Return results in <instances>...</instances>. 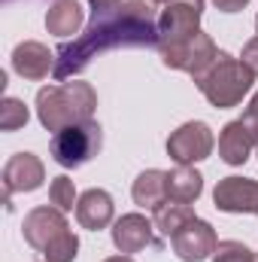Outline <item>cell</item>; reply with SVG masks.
I'll list each match as a JSON object with an SVG mask.
<instances>
[{"label":"cell","instance_id":"6da1fadb","mask_svg":"<svg viewBox=\"0 0 258 262\" xmlns=\"http://www.w3.org/2000/svg\"><path fill=\"white\" fill-rule=\"evenodd\" d=\"M158 46V15L149 0H125L110 12H91L88 28L73 40L61 43L55 52V76L70 79L82 73L110 49H149Z\"/></svg>","mask_w":258,"mask_h":262},{"label":"cell","instance_id":"7a4b0ae2","mask_svg":"<svg viewBox=\"0 0 258 262\" xmlns=\"http://www.w3.org/2000/svg\"><path fill=\"white\" fill-rule=\"evenodd\" d=\"M97 110V92L91 82L73 79L61 85H43L37 92V116L46 131H61L67 125L91 119Z\"/></svg>","mask_w":258,"mask_h":262},{"label":"cell","instance_id":"3957f363","mask_svg":"<svg viewBox=\"0 0 258 262\" xmlns=\"http://www.w3.org/2000/svg\"><path fill=\"white\" fill-rule=\"evenodd\" d=\"M255 73L243 64L240 58L219 52V58L207 67L200 76H194V85L200 89V95L216 107V110H228L237 107L243 101V95L252 89Z\"/></svg>","mask_w":258,"mask_h":262},{"label":"cell","instance_id":"277c9868","mask_svg":"<svg viewBox=\"0 0 258 262\" xmlns=\"http://www.w3.org/2000/svg\"><path fill=\"white\" fill-rule=\"evenodd\" d=\"M104 146V131L94 119L67 125V128L55 131L52 137V159L61 168H82L85 162H91Z\"/></svg>","mask_w":258,"mask_h":262},{"label":"cell","instance_id":"5b68a950","mask_svg":"<svg viewBox=\"0 0 258 262\" xmlns=\"http://www.w3.org/2000/svg\"><path fill=\"white\" fill-rule=\"evenodd\" d=\"M200 15H203V0H167L161 15H158V52L183 46L200 31Z\"/></svg>","mask_w":258,"mask_h":262},{"label":"cell","instance_id":"8992f818","mask_svg":"<svg viewBox=\"0 0 258 262\" xmlns=\"http://www.w3.org/2000/svg\"><path fill=\"white\" fill-rule=\"evenodd\" d=\"M216 58H219V49H216L213 37L203 34V31H197L192 40H186L183 46L161 49V61H164V67H170V70H183V73H189L192 79L194 76H200V73L213 64Z\"/></svg>","mask_w":258,"mask_h":262},{"label":"cell","instance_id":"52a82bcc","mask_svg":"<svg viewBox=\"0 0 258 262\" xmlns=\"http://www.w3.org/2000/svg\"><path fill=\"white\" fill-rule=\"evenodd\" d=\"M213 143V128L207 122H186L167 137V156L176 165H194L210 159Z\"/></svg>","mask_w":258,"mask_h":262},{"label":"cell","instance_id":"ba28073f","mask_svg":"<svg viewBox=\"0 0 258 262\" xmlns=\"http://www.w3.org/2000/svg\"><path fill=\"white\" fill-rule=\"evenodd\" d=\"M0 180H3V201L9 204V198L18 195V192L40 189L43 180H46V168H43L40 156H34V152H15V156L6 159Z\"/></svg>","mask_w":258,"mask_h":262},{"label":"cell","instance_id":"9c48e42d","mask_svg":"<svg viewBox=\"0 0 258 262\" xmlns=\"http://www.w3.org/2000/svg\"><path fill=\"white\" fill-rule=\"evenodd\" d=\"M173 253L183 262H203L213 259L216 247H219V238H216V229L207 223V220H192L186 229H179L173 238Z\"/></svg>","mask_w":258,"mask_h":262},{"label":"cell","instance_id":"30bf717a","mask_svg":"<svg viewBox=\"0 0 258 262\" xmlns=\"http://www.w3.org/2000/svg\"><path fill=\"white\" fill-rule=\"evenodd\" d=\"M67 229V220H64V210H58L55 204L52 207H34L28 216H24V223H21V235H24V241L34 247V250H46L55 238H61Z\"/></svg>","mask_w":258,"mask_h":262},{"label":"cell","instance_id":"8fae6325","mask_svg":"<svg viewBox=\"0 0 258 262\" xmlns=\"http://www.w3.org/2000/svg\"><path fill=\"white\" fill-rule=\"evenodd\" d=\"M213 201L225 213H255L258 216V180L222 177L213 189Z\"/></svg>","mask_w":258,"mask_h":262},{"label":"cell","instance_id":"7c38bea8","mask_svg":"<svg viewBox=\"0 0 258 262\" xmlns=\"http://www.w3.org/2000/svg\"><path fill=\"white\" fill-rule=\"evenodd\" d=\"M113 244L119 253H140L155 244V223H149L143 213H125L113 226Z\"/></svg>","mask_w":258,"mask_h":262},{"label":"cell","instance_id":"4fadbf2b","mask_svg":"<svg viewBox=\"0 0 258 262\" xmlns=\"http://www.w3.org/2000/svg\"><path fill=\"white\" fill-rule=\"evenodd\" d=\"M12 70L31 82L46 79L49 73H55V52H49L46 43L37 40H24L12 49Z\"/></svg>","mask_w":258,"mask_h":262},{"label":"cell","instance_id":"5bb4252c","mask_svg":"<svg viewBox=\"0 0 258 262\" xmlns=\"http://www.w3.org/2000/svg\"><path fill=\"white\" fill-rule=\"evenodd\" d=\"M113 213H116V204H113V195L107 189H88L76 201V220L88 232L107 229L113 223Z\"/></svg>","mask_w":258,"mask_h":262},{"label":"cell","instance_id":"9a60e30c","mask_svg":"<svg viewBox=\"0 0 258 262\" xmlns=\"http://www.w3.org/2000/svg\"><path fill=\"white\" fill-rule=\"evenodd\" d=\"M255 146H258V137L243 125V119L228 122L219 134V156H222L225 165H243L252 156Z\"/></svg>","mask_w":258,"mask_h":262},{"label":"cell","instance_id":"2e32d148","mask_svg":"<svg viewBox=\"0 0 258 262\" xmlns=\"http://www.w3.org/2000/svg\"><path fill=\"white\" fill-rule=\"evenodd\" d=\"M131 195H134V204L146 207V210H158L161 204H167V171H158V168H149L143 171L134 186H131Z\"/></svg>","mask_w":258,"mask_h":262},{"label":"cell","instance_id":"e0dca14e","mask_svg":"<svg viewBox=\"0 0 258 262\" xmlns=\"http://www.w3.org/2000/svg\"><path fill=\"white\" fill-rule=\"evenodd\" d=\"M203 192V177L194 171V165H176L167 171V198L170 201H186L192 204Z\"/></svg>","mask_w":258,"mask_h":262},{"label":"cell","instance_id":"ac0fdd59","mask_svg":"<svg viewBox=\"0 0 258 262\" xmlns=\"http://www.w3.org/2000/svg\"><path fill=\"white\" fill-rule=\"evenodd\" d=\"M46 28L55 37H70L79 34L82 28V6L76 0H55L46 12Z\"/></svg>","mask_w":258,"mask_h":262},{"label":"cell","instance_id":"d6986e66","mask_svg":"<svg viewBox=\"0 0 258 262\" xmlns=\"http://www.w3.org/2000/svg\"><path fill=\"white\" fill-rule=\"evenodd\" d=\"M194 216V207L192 204H186V201H167V204H161L158 210H155V229L164 235V238H173L179 229H186Z\"/></svg>","mask_w":258,"mask_h":262},{"label":"cell","instance_id":"ffe728a7","mask_svg":"<svg viewBox=\"0 0 258 262\" xmlns=\"http://www.w3.org/2000/svg\"><path fill=\"white\" fill-rule=\"evenodd\" d=\"M28 119H31V113H28L24 101H18V98H3V104H0V128L3 131H18V128L28 125Z\"/></svg>","mask_w":258,"mask_h":262},{"label":"cell","instance_id":"44dd1931","mask_svg":"<svg viewBox=\"0 0 258 262\" xmlns=\"http://www.w3.org/2000/svg\"><path fill=\"white\" fill-rule=\"evenodd\" d=\"M76 253H79V238H76V232H70V229H67L61 238H55V241L43 250L46 262H73L76 259Z\"/></svg>","mask_w":258,"mask_h":262},{"label":"cell","instance_id":"7402d4cb","mask_svg":"<svg viewBox=\"0 0 258 262\" xmlns=\"http://www.w3.org/2000/svg\"><path fill=\"white\" fill-rule=\"evenodd\" d=\"M49 201L58 207V210H73V204L79 201L76 198V186H73V180L67 177V174H61V177H55L52 183H49Z\"/></svg>","mask_w":258,"mask_h":262},{"label":"cell","instance_id":"603a6c76","mask_svg":"<svg viewBox=\"0 0 258 262\" xmlns=\"http://www.w3.org/2000/svg\"><path fill=\"white\" fill-rule=\"evenodd\" d=\"M252 250L243 244V241H219L213 262H252Z\"/></svg>","mask_w":258,"mask_h":262},{"label":"cell","instance_id":"cb8c5ba5","mask_svg":"<svg viewBox=\"0 0 258 262\" xmlns=\"http://www.w3.org/2000/svg\"><path fill=\"white\" fill-rule=\"evenodd\" d=\"M240 61H243V64H246V67H249V70L258 76V34L249 40V43H246V46H243V55H240Z\"/></svg>","mask_w":258,"mask_h":262},{"label":"cell","instance_id":"d4e9b609","mask_svg":"<svg viewBox=\"0 0 258 262\" xmlns=\"http://www.w3.org/2000/svg\"><path fill=\"white\" fill-rule=\"evenodd\" d=\"M240 119H243V125L258 137V92H255V98L249 101V107H246V113H243ZM255 149H258V146H255Z\"/></svg>","mask_w":258,"mask_h":262},{"label":"cell","instance_id":"484cf974","mask_svg":"<svg viewBox=\"0 0 258 262\" xmlns=\"http://www.w3.org/2000/svg\"><path fill=\"white\" fill-rule=\"evenodd\" d=\"M213 3H216L219 12H240L249 0H213Z\"/></svg>","mask_w":258,"mask_h":262},{"label":"cell","instance_id":"4316f807","mask_svg":"<svg viewBox=\"0 0 258 262\" xmlns=\"http://www.w3.org/2000/svg\"><path fill=\"white\" fill-rule=\"evenodd\" d=\"M88 3H91V12H110L119 3H125V0H88Z\"/></svg>","mask_w":258,"mask_h":262},{"label":"cell","instance_id":"83f0119b","mask_svg":"<svg viewBox=\"0 0 258 262\" xmlns=\"http://www.w3.org/2000/svg\"><path fill=\"white\" fill-rule=\"evenodd\" d=\"M104 262H134V259H131V256H125V253H122V256H110V259H104Z\"/></svg>","mask_w":258,"mask_h":262},{"label":"cell","instance_id":"f1b7e54d","mask_svg":"<svg viewBox=\"0 0 258 262\" xmlns=\"http://www.w3.org/2000/svg\"><path fill=\"white\" fill-rule=\"evenodd\" d=\"M149 3H167V0H149Z\"/></svg>","mask_w":258,"mask_h":262},{"label":"cell","instance_id":"f546056e","mask_svg":"<svg viewBox=\"0 0 258 262\" xmlns=\"http://www.w3.org/2000/svg\"><path fill=\"white\" fill-rule=\"evenodd\" d=\"M252 262H258V253H255V256H252Z\"/></svg>","mask_w":258,"mask_h":262},{"label":"cell","instance_id":"4dcf8cb0","mask_svg":"<svg viewBox=\"0 0 258 262\" xmlns=\"http://www.w3.org/2000/svg\"><path fill=\"white\" fill-rule=\"evenodd\" d=\"M6 3H9V0H6Z\"/></svg>","mask_w":258,"mask_h":262}]
</instances>
